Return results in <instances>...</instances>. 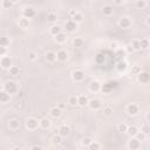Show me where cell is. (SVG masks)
Segmentation results:
<instances>
[{"instance_id":"25","label":"cell","mask_w":150,"mask_h":150,"mask_svg":"<svg viewBox=\"0 0 150 150\" xmlns=\"http://www.w3.org/2000/svg\"><path fill=\"white\" fill-rule=\"evenodd\" d=\"M139 142H143V141H147V138H148V135L147 134H144L143 131H138L137 134H136V136H135Z\"/></svg>"},{"instance_id":"39","label":"cell","mask_w":150,"mask_h":150,"mask_svg":"<svg viewBox=\"0 0 150 150\" xmlns=\"http://www.w3.org/2000/svg\"><path fill=\"white\" fill-rule=\"evenodd\" d=\"M103 113H104V115H107V116H109L112 113H113V109H112V107H106V108H103Z\"/></svg>"},{"instance_id":"38","label":"cell","mask_w":150,"mask_h":150,"mask_svg":"<svg viewBox=\"0 0 150 150\" xmlns=\"http://www.w3.org/2000/svg\"><path fill=\"white\" fill-rule=\"evenodd\" d=\"M89 149H100L101 148V144H98V143H95L94 141H92V143L88 145Z\"/></svg>"},{"instance_id":"4","label":"cell","mask_w":150,"mask_h":150,"mask_svg":"<svg viewBox=\"0 0 150 150\" xmlns=\"http://www.w3.org/2000/svg\"><path fill=\"white\" fill-rule=\"evenodd\" d=\"M38 126H39V122L36 121L34 117L28 118L27 121H26V127L29 129V130H35V129L38 128Z\"/></svg>"},{"instance_id":"22","label":"cell","mask_w":150,"mask_h":150,"mask_svg":"<svg viewBox=\"0 0 150 150\" xmlns=\"http://www.w3.org/2000/svg\"><path fill=\"white\" fill-rule=\"evenodd\" d=\"M46 59H47V61L48 62H54L55 60H56V54L54 52H47L46 53Z\"/></svg>"},{"instance_id":"41","label":"cell","mask_w":150,"mask_h":150,"mask_svg":"<svg viewBox=\"0 0 150 150\" xmlns=\"http://www.w3.org/2000/svg\"><path fill=\"white\" fill-rule=\"evenodd\" d=\"M7 54V47H3L0 46V56H4Z\"/></svg>"},{"instance_id":"46","label":"cell","mask_w":150,"mask_h":150,"mask_svg":"<svg viewBox=\"0 0 150 150\" xmlns=\"http://www.w3.org/2000/svg\"><path fill=\"white\" fill-rule=\"evenodd\" d=\"M123 1H124V0H114V3H115L116 5H121Z\"/></svg>"},{"instance_id":"13","label":"cell","mask_w":150,"mask_h":150,"mask_svg":"<svg viewBox=\"0 0 150 150\" xmlns=\"http://www.w3.org/2000/svg\"><path fill=\"white\" fill-rule=\"evenodd\" d=\"M72 76H73V80L76 82H80V81H82L83 80V73L81 71H75L72 73Z\"/></svg>"},{"instance_id":"44","label":"cell","mask_w":150,"mask_h":150,"mask_svg":"<svg viewBox=\"0 0 150 150\" xmlns=\"http://www.w3.org/2000/svg\"><path fill=\"white\" fill-rule=\"evenodd\" d=\"M29 59H31V60H35V53L34 52L29 53Z\"/></svg>"},{"instance_id":"1","label":"cell","mask_w":150,"mask_h":150,"mask_svg":"<svg viewBox=\"0 0 150 150\" xmlns=\"http://www.w3.org/2000/svg\"><path fill=\"white\" fill-rule=\"evenodd\" d=\"M4 91L7 92L8 94H13L18 91V85L13 81H9V82H6L5 87H4Z\"/></svg>"},{"instance_id":"15","label":"cell","mask_w":150,"mask_h":150,"mask_svg":"<svg viewBox=\"0 0 150 150\" xmlns=\"http://www.w3.org/2000/svg\"><path fill=\"white\" fill-rule=\"evenodd\" d=\"M126 133H128V134H129V136H130V137H135V136H136V134L138 133V128H137V127H135V126L128 127Z\"/></svg>"},{"instance_id":"27","label":"cell","mask_w":150,"mask_h":150,"mask_svg":"<svg viewBox=\"0 0 150 150\" xmlns=\"http://www.w3.org/2000/svg\"><path fill=\"white\" fill-rule=\"evenodd\" d=\"M139 47H141L142 49H147L149 47V40L147 38L141 39V40H139Z\"/></svg>"},{"instance_id":"31","label":"cell","mask_w":150,"mask_h":150,"mask_svg":"<svg viewBox=\"0 0 150 150\" xmlns=\"http://www.w3.org/2000/svg\"><path fill=\"white\" fill-rule=\"evenodd\" d=\"M136 7H137V8H141V9H144V8L147 7L145 0H138V1L136 3Z\"/></svg>"},{"instance_id":"35","label":"cell","mask_w":150,"mask_h":150,"mask_svg":"<svg viewBox=\"0 0 150 150\" xmlns=\"http://www.w3.org/2000/svg\"><path fill=\"white\" fill-rule=\"evenodd\" d=\"M9 73H11L12 75H17L19 73V67L17 66H11L9 67Z\"/></svg>"},{"instance_id":"8","label":"cell","mask_w":150,"mask_h":150,"mask_svg":"<svg viewBox=\"0 0 150 150\" xmlns=\"http://www.w3.org/2000/svg\"><path fill=\"white\" fill-rule=\"evenodd\" d=\"M49 114H51V116L52 117H54V118H57V117H60L61 116V114H62V110L60 109L59 107H54V108H52L51 110H49Z\"/></svg>"},{"instance_id":"19","label":"cell","mask_w":150,"mask_h":150,"mask_svg":"<svg viewBox=\"0 0 150 150\" xmlns=\"http://www.w3.org/2000/svg\"><path fill=\"white\" fill-rule=\"evenodd\" d=\"M51 121L49 120H47V118H42L41 121H39V126L41 127L42 129H48L49 127H51Z\"/></svg>"},{"instance_id":"42","label":"cell","mask_w":150,"mask_h":150,"mask_svg":"<svg viewBox=\"0 0 150 150\" xmlns=\"http://www.w3.org/2000/svg\"><path fill=\"white\" fill-rule=\"evenodd\" d=\"M141 131H143V133L147 134V135H149V126H148V124H144V126L142 127V129H141Z\"/></svg>"},{"instance_id":"47","label":"cell","mask_w":150,"mask_h":150,"mask_svg":"<svg viewBox=\"0 0 150 150\" xmlns=\"http://www.w3.org/2000/svg\"><path fill=\"white\" fill-rule=\"evenodd\" d=\"M59 108H60V109H61V110H62V109L65 108V106H63V104H59Z\"/></svg>"},{"instance_id":"24","label":"cell","mask_w":150,"mask_h":150,"mask_svg":"<svg viewBox=\"0 0 150 150\" xmlns=\"http://www.w3.org/2000/svg\"><path fill=\"white\" fill-rule=\"evenodd\" d=\"M83 44H85V41H83V39H82V38H75V39L73 40V45H74L75 47H77V48L82 47Z\"/></svg>"},{"instance_id":"45","label":"cell","mask_w":150,"mask_h":150,"mask_svg":"<svg viewBox=\"0 0 150 150\" xmlns=\"http://www.w3.org/2000/svg\"><path fill=\"white\" fill-rule=\"evenodd\" d=\"M82 143H88V144H91V143H92V139H91V138H86V139H83Z\"/></svg>"},{"instance_id":"7","label":"cell","mask_w":150,"mask_h":150,"mask_svg":"<svg viewBox=\"0 0 150 150\" xmlns=\"http://www.w3.org/2000/svg\"><path fill=\"white\" fill-rule=\"evenodd\" d=\"M128 147L130 148V149H138L139 147H141V142H139L136 137H133V138L130 139V141H129Z\"/></svg>"},{"instance_id":"14","label":"cell","mask_w":150,"mask_h":150,"mask_svg":"<svg viewBox=\"0 0 150 150\" xmlns=\"http://www.w3.org/2000/svg\"><path fill=\"white\" fill-rule=\"evenodd\" d=\"M61 32H62V28L60 26H57V25H54V26H52L51 28H49V33H51L53 36L57 35L59 33H61Z\"/></svg>"},{"instance_id":"3","label":"cell","mask_w":150,"mask_h":150,"mask_svg":"<svg viewBox=\"0 0 150 150\" xmlns=\"http://www.w3.org/2000/svg\"><path fill=\"white\" fill-rule=\"evenodd\" d=\"M0 65H1V67L5 68V69H9V67L12 66V60H11V57L7 56V55L1 56V57H0Z\"/></svg>"},{"instance_id":"43","label":"cell","mask_w":150,"mask_h":150,"mask_svg":"<svg viewBox=\"0 0 150 150\" xmlns=\"http://www.w3.org/2000/svg\"><path fill=\"white\" fill-rule=\"evenodd\" d=\"M133 72H134V73H135L136 75H137V74H139V73H141V69H139L138 67H135V68H134V71H133Z\"/></svg>"},{"instance_id":"5","label":"cell","mask_w":150,"mask_h":150,"mask_svg":"<svg viewBox=\"0 0 150 150\" xmlns=\"http://www.w3.org/2000/svg\"><path fill=\"white\" fill-rule=\"evenodd\" d=\"M76 28H77V24L74 22L73 20H68V21L66 22V25H65V29L67 32H69V33L76 31Z\"/></svg>"},{"instance_id":"16","label":"cell","mask_w":150,"mask_h":150,"mask_svg":"<svg viewBox=\"0 0 150 150\" xmlns=\"http://www.w3.org/2000/svg\"><path fill=\"white\" fill-rule=\"evenodd\" d=\"M72 20L74 22H76V24H80V22H82L83 21V15H82V13H80V12H76L73 17H72Z\"/></svg>"},{"instance_id":"20","label":"cell","mask_w":150,"mask_h":150,"mask_svg":"<svg viewBox=\"0 0 150 150\" xmlns=\"http://www.w3.org/2000/svg\"><path fill=\"white\" fill-rule=\"evenodd\" d=\"M77 104H80L81 107L88 104V97L85 96V95H81V96H77Z\"/></svg>"},{"instance_id":"26","label":"cell","mask_w":150,"mask_h":150,"mask_svg":"<svg viewBox=\"0 0 150 150\" xmlns=\"http://www.w3.org/2000/svg\"><path fill=\"white\" fill-rule=\"evenodd\" d=\"M24 14H25V18L31 19V18L35 14V12H34V9H33V8H26L25 11H24Z\"/></svg>"},{"instance_id":"2","label":"cell","mask_w":150,"mask_h":150,"mask_svg":"<svg viewBox=\"0 0 150 150\" xmlns=\"http://www.w3.org/2000/svg\"><path fill=\"white\" fill-rule=\"evenodd\" d=\"M139 112V107L138 104L136 103H130V104H128L127 106V113L130 115V116H134V115H137Z\"/></svg>"},{"instance_id":"30","label":"cell","mask_w":150,"mask_h":150,"mask_svg":"<svg viewBox=\"0 0 150 150\" xmlns=\"http://www.w3.org/2000/svg\"><path fill=\"white\" fill-rule=\"evenodd\" d=\"M130 46L133 47L134 51H138V49L141 48V47H139V40H133L131 44H130Z\"/></svg>"},{"instance_id":"36","label":"cell","mask_w":150,"mask_h":150,"mask_svg":"<svg viewBox=\"0 0 150 150\" xmlns=\"http://www.w3.org/2000/svg\"><path fill=\"white\" fill-rule=\"evenodd\" d=\"M127 128H128V126H127L126 123H121V124L117 126L118 131H121V133H126V131H127Z\"/></svg>"},{"instance_id":"29","label":"cell","mask_w":150,"mask_h":150,"mask_svg":"<svg viewBox=\"0 0 150 150\" xmlns=\"http://www.w3.org/2000/svg\"><path fill=\"white\" fill-rule=\"evenodd\" d=\"M28 24H29V21H28V19H27V18H22V19H20V21H19L20 27L24 28V29L28 27Z\"/></svg>"},{"instance_id":"32","label":"cell","mask_w":150,"mask_h":150,"mask_svg":"<svg viewBox=\"0 0 150 150\" xmlns=\"http://www.w3.org/2000/svg\"><path fill=\"white\" fill-rule=\"evenodd\" d=\"M13 5V3L12 1H9V0H3L1 1V8H8V7H11Z\"/></svg>"},{"instance_id":"34","label":"cell","mask_w":150,"mask_h":150,"mask_svg":"<svg viewBox=\"0 0 150 150\" xmlns=\"http://www.w3.org/2000/svg\"><path fill=\"white\" fill-rule=\"evenodd\" d=\"M9 45V40L6 39L5 36L4 38H0V46H3V47H7Z\"/></svg>"},{"instance_id":"18","label":"cell","mask_w":150,"mask_h":150,"mask_svg":"<svg viewBox=\"0 0 150 150\" xmlns=\"http://www.w3.org/2000/svg\"><path fill=\"white\" fill-rule=\"evenodd\" d=\"M8 127L11 130H18V129L20 128V123L17 121V120H11L8 123Z\"/></svg>"},{"instance_id":"40","label":"cell","mask_w":150,"mask_h":150,"mask_svg":"<svg viewBox=\"0 0 150 150\" xmlns=\"http://www.w3.org/2000/svg\"><path fill=\"white\" fill-rule=\"evenodd\" d=\"M52 142H53V144H59L60 142H61V136H60V135L54 136V137L52 138Z\"/></svg>"},{"instance_id":"23","label":"cell","mask_w":150,"mask_h":150,"mask_svg":"<svg viewBox=\"0 0 150 150\" xmlns=\"http://www.w3.org/2000/svg\"><path fill=\"white\" fill-rule=\"evenodd\" d=\"M102 12H103V14H104V15H107V17L112 15V14L114 13L113 7H112V6H109V5H107V6H104V7L102 8Z\"/></svg>"},{"instance_id":"48","label":"cell","mask_w":150,"mask_h":150,"mask_svg":"<svg viewBox=\"0 0 150 150\" xmlns=\"http://www.w3.org/2000/svg\"><path fill=\"white\" fill-rule=\"evenodd\" d=\"M9 1H12V3L14 4V3H17V1H18V0H9Z\"/></svg>"},{"instance_id":"37","label":"cell","mask_w":150,"mask_h":150,"mask_svg":"<svg viewBox=\"0 0 150 150\" xmlns=\"http://www.w3.org/2000/svg\"><path fill=\"white\" fill-rule=\"evenodd\" d=\"M55 20H56V14L54 12H49L48 13V21L53 22V21H55Z\"/></svg>"},{"instance_id":"21","label":"cell","mask_w":150,"mask_h":150,"mask_svg":"<svg viewBox=\"0 0 150 150\" xmlns=\"http://www.w3.org/2000/svg\"><path fill=\"white\" fill-rule=\"evenodd\" d=\"M8 100H9V94L7 92H5V91L0 92V102H1V103H6Z\"/></svg>"},{"instance_id":"11","label":"cell","mask_w":150,"mask_h":150,"mask_svg":"<svg viewBox=\"0 0 150 150\" xmlns=\"http://www.w3.org/2000/svg\"><path fill=\"white\" fill-rule=\"evenodd\" d=\"M69 133H71V129H69L68 126H61V127L59 128V135L61 136V137L69 135Z\"/></svg>"},{"instance_id":"6","label":"cell","mask_w":150,"mask_h":150,"mask_svg":"<svg viewBox=\"0 0 150 150\" xmlns=\"http://www.w3.org/2000/svg\"><path fill=\"white\" fill-rule=\"evenodd\" d=\"M55 54H56V60H59V61H61V62L66 61L68 59V53L65 51V49H60V51Z\"/></svg>"},{"instance_id":"28","label":"cell","mask_w":150,"mask_h":150,"mask_svg":"<svg viewBox=\"0 0 150 150\" xmlns=\"http://www.w3.org/2000/svg\"><path fill=\"white\" fill-rule=\"evenodd\" d=\"M68 104L72 106V107L77 106V96H69L68 97Z\"/></svg>"},{"instance_id":"9","label":"cell","mask_w":150,"mask_h":150,"mask_svg":"<svg viewBox=\"0 0 150 150\" xmlns=\"http://www.w3.org/2000/svg\"><path fill=\"white\" fill-rule=\"evenodd\" d=\"M118 25L121 26L122 28H129L131 26V21H130V19H129V18H121Z\"/></svg>"},{"instance_id":"49","label":"cell","mask_w":150,"mask_h":150,"mask_svg":"<svg viewBox=\"0 0 150 150\" xmlns=\"http://www.w3.org/2000/svg\"><path fill=\"white\" fill-rule=\"evenodd\" d=\"M0 8H1V7H0Z\"/></svg>"},{"instance_id":"33","label":"cell","mask_w":150,"mask_h":150,"mask_svg":"<svg viewBox=\"0 0 150 150\" xmlns=\"http://www.w3.org/2000/svg\"><path fill=\"white\" fill-rule=\"evenodd\" d=\"M89 88H91V92H97L100 88V85H98V82H92Z\"/></svg>"},{"instance_id":"17","label":"cell","mask_w":150,"mask_h":150,"mask_svg":"<svg viewBox=\"0 0 150 150\" xmlns=\"http://www.w3.org/2000/svg\"><path fill=\"white\" fill-rule=\"evenodd\" d=\"M137 76H138V81L139 82L148 83V81H149V75H148V73H139V74H137Z\"/></svg>"},{"instance_id":"12","label":"cell","mask_w":150,"mask_h":150,"mask_svg":"<svg viewBox=\"0 0 150 150\" xmlns=\"http://www.w3.org/2000/svg\"><path fill=\"white\" fill-rule=\"evenodd\" d=\"M55 41L57 42V44H60V45H62V44H65L66 41H67V35L65 34V33H59L57 35H55Z\"/></svg>"},{"instance_id":"10","label":"cell","mask_w":150,"mask_h":150,"mask_svg":"<svg viewBox=\"0 0 150 150\" xmlns=\"http://www.w3.org/2000/svg\"><path fill=\"white\" fill-rule=\"evenodd\" d=\"M88 104L92 109H94V110H97V109L101 108V106H102L100 100H92V101H88Z\"/></svg>"}]
</instances>
